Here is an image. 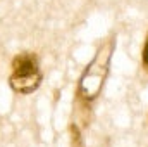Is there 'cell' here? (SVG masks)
Segmentation results:
<instances>
[{
	"mask_svg": "<svg viewBox=\"0 0 148 147\" xmlns=\"http://www.w3.org/2000/svg\"><path fill=\"white\" fill-rule=\"evenodd\" d=\"M41 74L38 71L36 59L29 54H24L14 61V74L10 78L12 87L17 92L29 94L40 85Z\"/></svg>",
	"mask_w": 148,
	"mask_h": 147,
	"instance_id": "1",
	"label": "cell"
},
{
	"mask_svg": "<svg viewBox=\"0 0 148 147\" xmlns=\"http://www.w3.org/2000/svg\"><path fill=\"white\" fill-rule=\"evenodd\" d=\"M143 61L148 66V40H147V43H145V49H143Z\"/></svg>",
	"mask_w": 148,
	"mask_h": 147,
	"instance_id": "2",
	"label": "cell"
}]
</instances>
